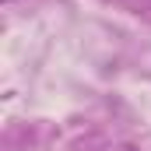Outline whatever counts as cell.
<instances>
[{"label":"cell","mask_w":151,"mask_h":151,"mask_svg":"<svg viewBox=\"0 0 151 151\" xmlns=\"http://www.w3.org/2000/svg\"><path fill=\"white\" fill-rule=\"evenodd\" d=\"M4 4H11V0H4Z\"/></svg>","instance_id":"1"}]
</instances>
